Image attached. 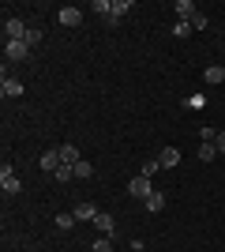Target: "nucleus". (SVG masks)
<instances>
[{"label": "nucleus", "instance_id": "nucleus-12", "mask_svg": "<svg viewBox=\"0 0 225 252\" xmlns=\"http://www.w3.org/2000/svg\"><path fill=\"white\" fill-rule=\"evenodd\" d=\"M143 207H147L150 215H158V211L165 207V192H158V189H154V192L147 196V200H143Z\"/></svg>", "mask_w": 225, "mask_h": 252}, {"label": "nucleus", "instance_id": "nucleus-13", "mask_svg": "<svg viewBox=\"0 0 225 252\" xmlns=\"http://www.w3.org/2000/svg\"><path fill=\"white\" fill-rule=\"evenodd\" d=\"M38 166H42L45 173H56V169H60V155H56V147H53V151H45V155H42V162H38Z\"/></svg>", "mask_w": 225, "mask_h": 252}, {"label": "nucleus", "instance_id": "nucleus-3", "mask_svg": "<svg viewBox=\"0 0 225 252\" xmlns=\"http://www.w3.org/2000/svg\"><path fill=\"white\" fill-rule=\"evenodd\" d=\"M0 189L8 192V196H15V192L23 189V185H19V177H15V169H11V166H4V169H0Z\"/></svg>", "mask_w": 225, "mask_h": 252}, {"label": "nucleus", "instance_id": "nucleus-18", "mask_svg": "<svg viewBox=\"0 0 225 252\" xmlns=\"http://www.w3.org/2000/svg\"><path fill=\"white\" fill-rule=\"evenodd\" d=\"M90 173H94V166H90V162H75V177H79V181H86Z\"/></svg>", "mask_w": 225, "mask_h": 252}, {"label": "nucleus", "instance_id": "nucleus-19", "mask_svg": "<svg viewBox=\"0 0 225 252\" xmlns=\"http://www.w3.org/2000/svg\"><path fill=\"white\" fill-rule=\"evenodd\" d=\"M94 11L109 19V15H113V0H94Z\"/></svg>", "mask_w": 225, "mask_h": 252}, {"label": "nucleus", "instance_id": "nucleus-9", "mask_svg": "<svg viewBox=\"0 0 225 252\" xmlns=\"http://www.w3.org/2000/svg\"><path fill=\"white\" fill-rule=\"evenodd\" d=\"M0 94H4V98H19V94H23V83H19V79H11V75L4 72V83H0Z\"/></svg>", "mask_w": 225, "mask_h": 252}, {"label": "nucleus", "instance_id": "nucleus-21", "mask_svg": "<svg viewBox=\"0 0 225 252\" xmlns=\"http://www.w3.org/2000/svg\"><path fill=\"white\" fill-rule=\"evenodd\" d=\"M53 177H56V181H64V185H68V181L75 177V166H60V169L53 173Z\"/></svg>", "mask_w": 225, "mask_h": 252}, {"label": "nucleus", "instance_id": "nucleus-1", "mask_svg": "<svg viewBox=\"0 0 225 252\" xmlns=\"http://www.w3.org/2000/svg\"><path fill=\"white\" fill-rule=\"evenodd\" d=\"M26 31H30V27H26L23 19H4V42H23Z\"/></svg>", "mask_w": 225, "mask_h": 252}, {"label": "nucleus", "instance_id": "nucleus-26", "mask_svg": "<svg viewBox=\"0 0 225 252\" xmlns=\"http://www.w3.org/2000/svg\"><path fill=\"white\" fill-rule=\"evenodd\" d=\"M199 139H203V143H214L218 132H214V128H199Z\"/></svg>", "mask_w": 225, "mask_h": 252}, {"label": "nucleus", "instance_id": "nucleus-25", "mask_svg": "<svg viewBox=\"0 0 225 252\" xmlns=\"http://www.w3.org/2000/svg\"><path fill=\"white\" fill-rule=\"evenodd\" d=\"M158 158H154V162H143V177H154V173H158Z\"/></svg>", "mask_w": 225, "mask_h": 252}, {"label": "nucleus", "instance_id": "nucleus-4", "mask_svg": "<svg viewBox=\"0 0 225 252\" xmlns=\"http://www.w3.org/2000/svg\"><path fill=\"white\" fill-rule=\"evenodd\" d=\"M56 19L64 23V27H79V19H83V11L75 8V4H64V8L56 11Z\"/></svg>", "mask_w": 225, "mask_h": 252}, {"label": "nucleus", "instance_id": "nucleus-2", "mask_svg": "<svg viewBox=\"0 0 225 252\" xmlns=\"http://www.w3.org/2000/svg\"><path fill=\"white\" fill-rule=\"evenodd\" d=\"M150 192H154V189H150V177H143V173L128 181V196H135V200H147Z\"/></svg>", "mask_w": 225, "mask_h": 252}, {"label": "nucleus", "instance_id": "nucleus-15", "mask_svg": "<svg viewBox=\"0 0 225 252\" xmlns=\"http://www.w3.org/2000/svg\"><path fill=\"white\" fill-rule=\"evenodd\" d=\"M131 11V0H117V4H113V15H109V23H117V19H124V15H128Z\"/></svg>", "mask_w": 225, "mask_h": 252}, {"label": "nucleus", "instance_id": "nucleus-28", "mask_svg": "<svg viewBox=\"0 0 225 252\" xmlns=\"http://www.w3.org/2000/svg\"><path fill=\"white\" fill-rule=\"evenodd\" d=\"M214 147H218V155H225V132H218V139H214Z\"/></svg>", "mask_w": 225, "mask_h": 252}, {"label": "nucleus", "instance_id": "nucleus-10", "mask_svg": "<svg viewBox=\"0 0 225 252\" xmlns=\"http://www.w3.org/2000/svg\"><path fill=\"white\" fill-rule=\"evenodd\" d=\"M72 215H75V222H79V219H90V222H94V219H98V207H94L90 200H79Z\"/></svg>", "mask_w": 225, "mask_h": 252}, {"label": "nucleus", "instance_id": "nucleus-8", "mask_svg": "<svg viewBox=\"0 0 225 252\" xmlns=\"http://www.w3.org/2000/svg\"><path fill=\"white\" fill-rule=\"evenodd\" d=\"M94 226H98V233H101V237H113V230H117V222H113V215H109V211H98Z\"/></svg>", "mask_w": 225, "mask_h": 252}, {"label": "nucleus", "instance_id": "nucleus-17", "mask_svg": "<svg viewBox=\"0 0 225 252\" xmlns=\"http://www.w3.org/2000/svg\"><path fill=\"white\" fill-rule=\"evenodd\" d=\"M199 158H203V162H214V158H218V147H214V143H203V147H199Z\"/></svg>", "mask_w": 225, "mask_h": 252}, {"label": "nucleus", "instance_id": "nucleus-22", "mask_svg": "<svg viewBox=\"0 0 225 252\" xmlns=\"http://www.w3.org/2000/svg\"><path fill=\"white\" fill-rule=\"evenodd\" d=\"M184 105H188V109H206V94H192Z\"/></svg>", "mask_w": 225, "mask_h": 252}, {"label": "nucleus", "instance_id": "nucleus-11", "mask_svg": "<svg viewBox=\"0 0 225 252\" xmlns=\"http://www.w3.org/2000/svg\"><path fill=\"white\" fill-rule=\"evenodd\" d=\"M173 11L180 15V23H192V19H195V4H192V0H176V4H173Z\"/></svg>", "mask_w": 225, "mask_h": 252}, {"label": "nucleus", "instance_id": "nucleus-24", "mask_svg": "<svg viewBox=\"0 0 225 252\" xmlns=\"http://www.w3.org/2000/svg\"><path fill=\"white\" fill-rule=\"evenodd\" d=\"M94 252H113V237H98V241H94Z\"/></svg>", "mask_w": 225, "mask_h": 252}, {"label": "nucleus", "instance_id": "nucleus-16", "mask_svg": "<svg viewBox=\"0 0 225 252\" xmlns=\"http://www.w3.org/2000/svg\"><path fill=\"white\" fill-rule=\"evenodd\" d=\"M56 230H72V226H75V215H68V211H64V215H56Z\"/></svg>", "mask_w": 225, "mask_h": 252}, {"label": "nucleus", "instance_id": "nucleus-7", "mask_svg": "<svg viewBox=\"0 0 225 252\" xmlns=\"http://www.w3.org/2000/svg\"><path fill=\"white\" fill-rule=\"evenodd\" d=\"M158 166H161V169L180 166V151H176V147H161V151H158Z\"/></svg>", "mask_w": 225, "mask_h": 252}, {"label": "nucleus", "instance_id": "nucleus-14", "mask_svg": "<svg viewBox=\"0 0 225 252\" xmlns=\"http://www.w3.org/2000/svg\"><path fill=\"white\" fill-rule=\"evenodd\" d=\"M203 83H206V87L225 83V68H218V64H214V68H206V72H203Z\"/></svg>", "mask_w": 225, "mask_h": 252}, {"label": "nucleus", "instance_id": "nucleus-5", "mask_svg": "<svg viewBox=\"0 0 225 252\" xmlns=\"http://www.w3.org/2000/svg\"><path fill=\"white\" fill-rule=\"evenodd\" d=\"M26 53H30L26 42H4V57L8 61H26Z\"/></svg>", "mask_w": 225, "mask_h": 252}, {"label": "nucleus", "instance_id": "nucleus-6", "mask_svg": "<svg viewBox=\"0 0 225 252\" xmlns=\"http://www.w3.org/2000/svg\"><path fill=\"white\" fill-rule=\"evenodd\" d=\"M56 155H60V166H75V162H83L75 143H60V147H56Z\"/></svg>", "mask_w": 225, "mask_h": 252}, {"label": "nucleus", "instance_id": "nucleus-23", "mask_svg": "<svg viewBox=\"0 0 225 252\" xmlns=\"http://www.w3.org/2000/svg\"><path fill=\"white\" fill-rule=\"evenodd\" d=\"M210 27V19H206L203 11H195V19H192V31H206Z\"/></svg>", "mask_w": 225, "mask_h": 252}, {"label": "nucleus", "instance_id": "nucleus-27", "mask_svg": "<svg viewBox=\"0 0 225 252\" xmlns=\"http://www.w3.org/2000/svg\"><path fill=\"white\" fill-rule=\"evenodd\" d=\"M188 31H192V23H176V27H173V34H176V38H188Z\"/></svg>", "mask_w": 225, "mask_h": 252}, {"label": "nucleus", "instance_id": "nucleus-20", "mask_svg": "<svg viewBox=\"0 0 225 252\" xmlns=\"http://www.w3.org/2000/svg\"><path fill=\"white\" fill-rule=\"evenodd\" d=\"M23 42H26V45H30V49H34V45L42 42V27H30V31H26V38H23Z\"/></svg>", "mask_w": 225, "mask_h": 252}]
</instances>
